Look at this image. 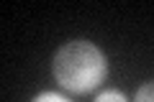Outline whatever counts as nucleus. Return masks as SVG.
<instances>
[{
  "instance_id": "nucleus-4",
  "label": "nucleus",
  "mask_w": 154,
  "mask_h": 102,
  "mask_svg": "<svg viewBox=\"0 0 154 102\" xmlns=\"http://www.w3.org/2000/svg\"><path fill=\"white\" fill-rule=\"evenodd\" d=\"M33 102H69V100H67V97H62V95H54V92H41Z\"/></svg>"
},
{
  "instance_id": "nucleus-1",
  "label": "nucleus",
  "mask_w": 154,
  "mask_h": 102,
  "mask_svg": "<svg viewBox=\"0 0 154 102\" xmlns=\"http://www.w3.org/2000/svg\"><path fill=\"white\" fill-rule=\"evenodd\" d=\"M51 71H54V79L64 89L85 95L105 79L108 64H105L103 51L95 43L77 38V41L64 43L57 51L54 61H51Z\"/></svg>"
},
{
  "instance_id": "nucleus-2",
  "label": "nucleus",
  "mask_w": 154,
  "mask_h": 102,
  "mask_svg": "<svg viewBox=\"0 0 154 102\" xmlns=\"http://www.w3.org/2000/svg\"><path fill=\"white\" fill-rule=\"evenodd\" d=\"M134 102H154V82H146V84L139 87Z\"/></svg>"
},
{
  "instance_id": "nucleus-3",
  "label": "nucleus",
  "mask_w": 154,
  "mask_h": 102,
  "mask_svg": "<svg viewBox=\"0 0 154 102\" xmlns=\"http://www.w3.org/2000/svg\"><path fill=\"white\" fill-rule=\"evenodd\" d=\"M95 102H128V100L121 92H116V89H105V92H100V95L95 97Z\"/></svg>"
}]
</instances>
